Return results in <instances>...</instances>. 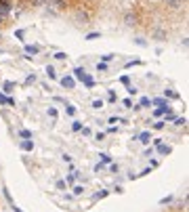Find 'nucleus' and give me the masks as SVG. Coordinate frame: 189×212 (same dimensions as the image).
<instances>
[{
	"label": "nucleus",
	"instance_id": "f257e3e1",
	"mask_svg": "<svg viewBox=\"0 0 189 212\" xmlns=\"http://www.w3.org/2000/svg\"><path fill=\"white\" fill-rule=\"evenodd\" d=\"M74 76H76L80 82H84V86H86V88H93V86H94V80L91 78V76H86L84 67H76V69H74Z\"/></svg>",
	"mask_w": 189,
	"mask_h": 212
},
{
	"label": "nucleus",
	"instance_id": "f03ea898",
	"mask_svg": "<svg viewBox=\"0 0 189 212\" xmlns=\"http://www.w3.org/2000/svg\"><path fill=\"white\" fill-rule=\"evenodd\" d=\"M61 86L67 88V90H72V88L76 86V80H74L72 76H65V78H61Z\"/></svg>",
	"mask_w": 189,
	"mask_h": 212
},
{
	"label": "nucleus",
	"instance_id": "7ed1b4c3",
	"mask_svg": "<svg viewBox=\"0 0 189 212\" xmlns=\"http://www.w3.org/2000/svg\"><path fill=\"white\" fill-rule=\"evenodd\" d=\"M19 147H21L23 151H32V149H34V141L25 139V141H21V143H19Z\"/></svg>",
	"mask_w": 189,
	"mask_h": 212
},
{
	"label": "nucleus",
	"instance_id": "20e7f679",
	"mask_svg": "<svg viewBox=\"0 0 189 212\" xmlns=\"http://www.w3.org/2000/svg\"><path fill=\"white\" fill-rule=\"evenodd\" d=\"M44 2H46L48 6H53V8H63V6H65L63 0H44Z\"/></svg>",
	"mask_w": 189,
	"mask_h": 212
},
{
	"label": "nucleus",
	"instance_id": "39448f33",
	"mask_svg": "<svg viewBox=\"0 0 189 212\" xmlns=\"http://www.w3.org/2000/svg\"><path fill=\"white\" fill-rule=\"evenodd\" d=\"M124 21H126V25H137V15H133V13H126Z\"/></svg>",
	"mask_w": 189,
	"mask_h": 212
},
{
	"label": "nucleus",
	"instance_id": "423d86ee",
	"mask_svg": "<svg viewBox=\"0 0 189 212\" xmlns=\"http://www.w3.org/2000/svg\"><path fill=\"white\" fill-rule=\"evenodd\" d=\"M139 141H141L143 145H147V143L151 141V134H149V132L145 130V132H141V134H139Z\"/></svg>",
	"mask_w": 189,
	"mask_h": 212
},
{
	"label": "nucleus",
	"instance_id": "0eeeda50",
	"mask_svg": "<svg viewBox=\"0 0 189 212\" xmlns=\"http://www.w3.org/2000/svg\"><path fill=\"white\" fill-rule=\"evenodd\" d=\"M76 19H78V21H82V23H86V21H88V15H86V13H82V11H78V13H76Z\"/></svg>",
	"mask_w": 189,
	"mask_h": 212
},
{
	"label": "nucleus",
	"instance_id": "6e6552de",
	"mask_svg": "<svg viewBox=\"0 0 189 212\" xmlns=\"http://www.w3.org/2000/svg\"><path fill=\"white\" fill-rule=\"evenodd\" d=\"M25 53L27 55H38L40 53V46H25Z\"/></svg>",
	"mask_w": 189,
	"mask_h": 212
},
{
	"label": "nucleus",
	"instance_id": "1a4fd4ad",
	"mask_svg": "<svg viewBox=\"0 0 189 212\" xmlns=\"http://www.w3.org/2000/svg\"><path fill=\"white\" fill-rule=\"evenodd\" d=\"M151 103L158 105V107H166V109H168V101H164V99H153Z\"/></svg>",
	"mask_w": 189,
	"mask_h": 212
},
{
	"label": "nucleus",
	"instance_id": "9d476101",
	"mask_svg": "<svg viewBox=\"0 0 189 212\" xmlns=\"http://www.w3.org/2000/svg\"><path fill=\"white\" fill-rule=\"evenodd\" d=\"M158 153L166 156V153H170V147H168V145H158Z\"/></svg>",
	"mask_w": 189,
	"mask_h": 212
},
{
	"label": "nucleus",
	"instance_id": "9b49d317",
	"mask_svg": "<svg viewBox=\"0 0 189 212\" xmlns=\"http://www.w3.org/2000/svg\"><path fill=\"white\" fill-rule=\"evenodd\" d=\"M46 76H48V78H53V80L57 78V74H55V67H53V65H46Z\"/></svg>",
	"mask_w": 189,
	"mask_h": 212
},
{
	"label": "nucleus",
	"instance_id": "f8f14e48",
	"mask_svg": "<svg viewBox=\"0 0 189 212\" xmlns=\"http://www.w3.org/2000/svg\"><path fill=\"white\" fill-rule=\"evenodd\" d=\"M19 137H23V139H32V132L25 130V128H21V130H19Z\"/></svg>",
	"mask_w": 189,
	"mask_h": 212
},
{
	"label": "nucleus",
	"instance_id": "ddd939ff",
	"mask_svg": "<svg viewBox=\"0 0 189 212\" xmlns=\"http://www.w3.org/2000/svg\"><path fill=\"white\" fill-rule=\"evenodd\" d=\"M80 128H82V122H80V120H74V122H72V130H76V132H78Z\"/></svg>",
	"mask_w": 189,
	"mask_h": 212
},
{
	"label": "nucleus",
	"instance_id": "4468645a",
	"mask_svg": "<svg viewBox=\"0 0 189 212\" xmlns=\"http://www.w3.org/2000/svg\"><path fill=\"white\" fill-rule=\"evenodd\" d=\"M78 176H80V174H78V172H72V174H69V176H67V183H72V185H74V183H76V178H78Z\"/></svg>",
	"mask_w": 189,
	"mask_h": 212
},
{
	"label": "nucleus",
	"instance_id": "2eb2a0df",
	"mask_svg": "<svg viewBox=\"0 0 189 212\" xmlns=\"http://www.w3.org/2000/svg\"><path fill=\"white\" fill-rule=\"evenodd\" d=\"M82 191H84V185H76L74 187V195H82Z\"/></svg>",
	"mask_w": 189,
	"mask_h": 212
},
{
	"label": "nucleus",
	"instance_id": "dca6fc26",
	"mask_svg": "<svg viewBox=\"0 0 189 212\" xmlns=\"http://www.w3.org/2000/svg\"><path fill=\"white\" fill-rule=\"evenodd\" d=\"M149 105H151V101H149L147 97H143V99H141V103H139V107H149Z\"/></svg>",
	"mask_w": 189,
	"mask_h": 212
},
{
	"label": "nucleus",
	"instance_id": "f3484780",
	"mask_svg": "<svg viewBox=\"0 0 189 212\" xmlns=\"http://www.w3.org/2000/svg\"><path fill=\"white\" fill-rule=\"evenodd\" d=\"M101 107H103V101H101V99H94L93 101V109H101Z\"/></svg>",
	"mask_w": 189,
	"mask_h": 212
},
{
	"label": "nucleus",
	"instance_id": "a211bd4d",
	"mask_svg": "<svg viewBox=\"0 0 189 212\" xmlns=\"http://www.w3.org/2000/svg\"><path fill=\"white\" fill-rule=\"evenodd\" d=\"M48 116H50L53 120H57V116H59V114H57V109H55V107H48Z\"/></svg>",
	"mask_w": 189,
	"mask_h": 212
},
{
	"label": "nucleus",
	"instance_id": "6ab92c4d",
	"mask_svg": "<svg viewBox=\"0 0 189 212\" xmlns=\"http://www.w3.org/2000/svg\"><path fill=\"white\" fill-rule=\"evenodd\" d=\"M65 111H67V116H76V107H74V105H67Z\"/></svg>",
	"mask_w": 189,
	"mask_h": 212
},
{
	"label": "nucleus",
	"instance_id": "aec40b11",
	"mask_svg": "<svg viewBox=\"0 0 189 212\" xmlns=\"http://www.w3.org/2000/svg\"><path fill=\"white\" fill-rule=\"evenodd\" d=\"M99 158H101V162H105V164H109V162H111V158H109L107 153H101Z\"/></svg>",
	"mask_w": 189,
	"mask_h": 212
},
{
	"label": "nucleus",
	"instance_id": "412c9836",
	"mask_svg": "<svg viewBox=\"0 0 189 212\" xmlns=\"http://www.w3.org/2000/svg\"><path fill=\"white\" fill-rule=\"evenodd\" d=\"M4 92H13V82H4Z\"/></svg>",
	"mask_w": 189,
	"mask_h": 212
},
{
	"label": "nucleus",
	"instance_id": "4be33fe9",
	"mask_svg": "<svg viewBox=\"0 0 189 212\" xmlns=\"http://www.w3.org/2000/svg\"><path fill=\"white\" fill-rule=\"evenodd\" d=\"M55 59H59V61H65V59H67V55H65V53H57V55H55Z\"/></svg>",
	"mask_w": 189,
	"mask_h": 212
},
{
	"label": "nucleus",
	"instance_id": "5701e85b",
	"mask_svg": "<svg viewBox=\"0 0 189 212\" xmlns=\"http://www.w3.org/2000/svg\"><path fill=\"white\" fill-rule=\"evenodd\" d=\"M97 72H107V65L105 63H97Z\"/></svg>",
	"mask_w": 189,
	"mask_h": 212
},
{
	"label": "nucleus",
	"instance_id": "b1692460",
	"mask_svg": "<svg viewBox=\"0 0 189 212\" xmlns=\"http://www.w3.org/2000/svg\"><path fill=\"white\" fill-rule=\"evenodd\" d=\"M32 82H36V76H34V74H30V76L25 78V84H32Z\"/></svg>",
	"mask_w": 189,
	"mask_h": 212
},
{
	"label": "nucleus",
	"instance_id": "393cba45",
	"mask_svg": "<svg viewBox=\"0 0 189 212\" xmlns=\"http://www.w3.org/2000/svg\"><path fill=\"white\" fill-rule=\"evenodd\" d=\"M164 95H168L170 99H179V95H177V92H172V90H164Z\"/></svg>",
	"mask_w": 189,
	"mask_h": 212
},
{
	"label": "nucleus",
	"instance_id": "a878e982",
	"mask_svg": "<svg viewBox=\"0 0 189 212\" xmlns=\"http://www.w3.org/2000/svg\"><path fill=\"white\" fill-rule=\"evenodd\" d=\"M166 2H168V4H170V6H172V8H177V6H179V4H181V0H166Z\"/></svg>",
	"mask_w": 189,
	"mask_h": 212
},
{
	"label": "nucleus",
	"instance_id": "bb28decb",
	"mask_svg": "<svg viewBox=\"0 0 189 212\" xmlns=\"http://www.w3.org/2000/svg\"><path fill=\"white\" fill-rule=\"evenodd\" d=\"M107 92H109V101L116 103V90H107Z\"/></svg>",
	"mask_w": 189,
	"mask_h": 212
},
{
	"label": "nucleus",
	"instance_id": "cd10ccee",
	"mask_svg": "<svg viewBox=\"0 0 189 212\" xmlns=\"http://www.w3.org/2000/svg\"><path fill=\"white\" fill-rule=\"evenodd\" d=\"M107 195V191H101V193H94V200H103Z\"/></svg>",
	"mask_w": 189,
	"mask_h": 212
},
{
	"label": "nucleus",
	"instance_id": "c85d7f7f",
	"mask_svg": "<svg viewBox=\"0 0 189 212\" xmlns=\"http://www.w3.org/2000/svg\"><path fill=\"white\" fill-rule=\"evenodd\" d=\"M0 4H2V8H8L11 11V2L8 0H0Z\"/></svg>",
	"mask_w": 189,
	"mask_h": 212
},
{
	"label": "nucleus",
	"instance_id": "c756f323",
	"mask_svg": "<svg viewBox=\"0 0 189 212\" xmlns=\"http://www.w3.org/2000/svg\"><path fill=\"white\" fill-rule=\"evenodd\" d=\"M164 124H166V122H155V124H153V128H155V130H162V128H164Z\"/></svg>",
	"mask_w": 189,
	"mask_h": 212
},
{
	"label": "nucleus",
	"instance_id": "7c9ffc66",
	"mask_svg": "<svg viewBox=\"0 0 189 212\" xmlns=\"http://www.w3.org/2000/svg\"><path fill=\"white\" fill-rule=\"evenodd\" d=\"M109 170H111V172H116V174H118V172H120V166H118V164H111V166H109Z\"/></svg>",
	"mask_w": 189,
	"mask_h": 212
},
{
	"label": "nucleus",
	"instance_id": "2f4dec72",
	"mask_svg": "<svg viewBox=\"0 0 189 212\" xmlns=\"http://www.w3.org/2000/svg\"><path fill=\"white\" fill-rule=\"evenodd\" d=\"M101 59H103V63H107V61H111V59H114V55H103Z\"/></svg>",
	"mask_w": 189,
	"mask_h": 212
},
{
	"label": "nucleus",
	"instance_id": "473e14b6",
	"mask_svg": "<svg viewBox=\"0 0 189 212\" xmlns=\"http://www.w3.org/2000/svg\"><path fill=\"white\" fill-rule=\"evenodd\" d=\"M164 111H168V109H166V107H158V109H155V116H162Z\"/></svg>",
	"mask_w": 189,
	"mask_h": 212
},
{
	"label": "nucleus",
	"instance_id": "72a5a7b5",
	"mask_svg": "<svg viewBox=\"0 0 189 212\" xmlns=\"http://www.w3.org/2000/svg\"><path fill=\"white\" fill-rule=\"evenodd\" d=\"M80 130H82L84 137H91V128H80Z\"/></svg>",
	"mask_w": 189,
	"mask_h": 212
},
{
	"label": "nucleus",
	"instance_id": "f704fd0d",
	"mask_svg": "<svg viewBox=\"0 0 189 212\" xmlns=\"http://www.w3.org/2000/svg\"><path fill=\"white\" fill-rule=\"evenodd\" d=\"M57 189H65V181H57Z\"/></svg>",
	"mask_w": 189,
	"mask_h": 212
},
{
	"label": "nucleus",
	"instance_id": "c9c22d12",
	"mask_svg": "<svg viewBox=\"0 0 189 212\" xmlns=\"http://www.w3.org/2000/svg\"><path fill=\"white\" fill-rule=\"evenodd\" d=\"M128 92H130V95H137V92H139V90H137V88H135V86H128Z\"/></svg>",
	"mask_w": 189,
	"mask_h": 212
},
{
	"label": "nucleus",
	"instance_id": "e433bc0d",
	"mask_svg": "<svg viewBox=\"0 0 189 212\" xmlns=\"http://www.w3.org/2000/svg\"><path fill=\"white\" fill-rule=\"evenodd\" d=\"M94 141H103V132H97L94 134Z\"/></svg>",
	"mask_w": 189,
	"mask_h": 212
},
{
	"label": "nucleus",
	"instance_id": "4c0bfd02",
	"mask_svg": "<svg viewBox=\"0 0 189 212\" xmlns=\"http://www.w3.org/2000/svg\"><path fill=\"white\" fill-rule=\"evenodd\" d=\"M63 162H72V156L69 153H63Z\"/></svg>",
	"mask_w": 189,
	"mask_h": 212
},
{
	"label": "nucleus",
	"instance_id": "58836bf2",
	"mask_svg": "<svg viewBox=\"0 0 189 212\" xmlns=\"http://www.w3.org/2000/svg\"><path fill=\"white\" fill-rule=\"evenodd\" d=\"M32 4L34 6H40V4H44V0H32Z\"/></svg>",
	"mask_w": 189,
	"mask_h": 212
}]
</instances>
